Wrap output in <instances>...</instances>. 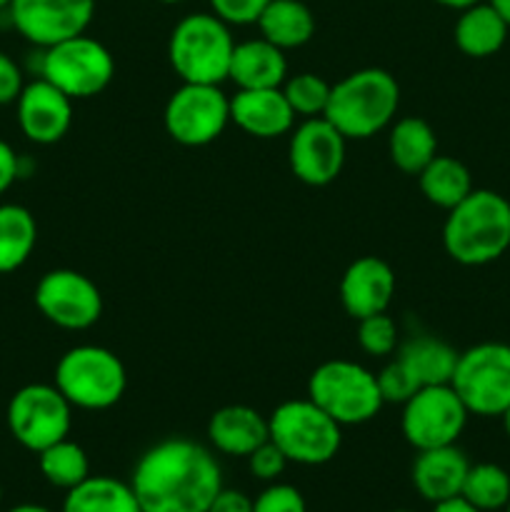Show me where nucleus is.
<instances>
[{"label":"nucleus","instance_id":"obj_1","mask_svg":"<svg viewBox=\"0 0 510 512\" xmlns=\"http://www.w3.org/2000/svg\"><path fill=\"white\" fill-rule=\"evenodd\" d=\"M130 488L143 512H208L223 490V470L205 445L168 438L140 455Z\"/></svg>","mask_w":510,"mask_h":512},{"label":"nucleus","instance_id":"obj_2","mask_svg":"<svg viewBox=\"0 0 510 512\" xmlns=\"http://www.w3.org/2000/svg\"><path fill=\"white\" fill-rule=\"evenodd\" d=\"M443 248L455 263L478 268L503 258L510 248V200L495 190H478L448 210Z\"/></svg>","mask_w":510,"mask_h":512},{"label":"nucleus","instance_id":"obj_3","mask_svg":"<svg viewBox=\"0 0 510 512\" xmlns=\"http://www.w3.org/2000/svg\"><path fill=\"white\" fill-rule=\"evenodd\" d=\"M400 105V85L383 68L348 73L330 88L328 118L348 140H368L390 128Z\"/></svg>","mask_w":510,"mask_h":512},{"label":"nucleus","instance_id":"obj_4","mask_svg":"<svg viewBox=\"0 0 510 512\" xmlns=\"http://www.w3.org/2000/svg\"><path fill=\"white\" fill-rule=\"evenodd\" d=\"M235 38L215 13H190L175 23L168 40V60L183 83L220 85L228 80Z\"/></svg>","mask_w":510,"mask_h":512},{"label":"nucleus","instance_id":"obj_5","mask_svg":"<svg viewBox=\"0 0 510 512\" xmlns=\"http://www.w3.org/2000/svg\"><path fill=\"white\" fill-rule=\"evenodd\" d=\"M53 385L73 408L108 410L125 395L128 373L113 350L103 345H75L55 363Z\"/></svg>","mask_w":510,"mask_h":512},{"label":"nucleus","instance_id":"obj_6","mask_svg":"<svg viewBox=\"0 0 510 512\" xmlns=\"http://www.w3.org/2000/svg\"><path fill=\"white\" fill-rule=\"evenodd\" d=\"M270 440L283 450L288 463L325 465L338 455L343 425L335 423L310 398L285 400L268 418Z\"/></svg>","mask_w":510,"mask_h":512},{"label":"nucleus","instance_id":"obj_7","mask_svg":"<svg viewBox=\"0 0 510 512\" xmlns=\"http://www.w3.org/2000/svg\"><path fill=\"white\" fill-rule=\"evenodd\" d=\"M308 398L338 425H363L383 408L378 378L355 360H328L308 378Z\"/></svg>","mask_w":510,"mask_h":512},{"label":"nucleus","instance_id":"obj_8","mask_svg":"<svg viewBox=\"0 0 510 512\" xmlns=\"http://www.w3.org/2000/svg\"><path fill=\"white\" fill-rule=\"evenodd\" d=\"M38 70L40 78L63 90L70 100H85L113 83L115 60L100 40L83 33L43 48Z\"/></svg>","mask_w":510,"mask_h":512},{"label":"nucleus","instance_id":"obj_9","mask_svg":"<svg viewBox=\"0 0 510 512\" xmlns=\"http://www.w3.org/2000/svg\"><path fill=\"white\" fill-rule=\"evenodd\" d=\"M450 385L470 415L500 418L510 408V345L480 343L460 353Z\"/></svg>","mask_w":510,"mask_h":512},{"label":"nucleus","instance_id":"obj_10","mask_svg":"<svg viewBox=\"0 0 510 512\" xmlns=\"http://www.w3.org/2000/svg\"><path fill=\"white\" fill-rule=\"evenodd\" d=\"M5 420L15 443L38 455L40 450L68 438L73 428V405L55 385L30 383L15 390Z\"/></svg>","mask_w":510,"mask_h":512},{"label":"nucleus","instance_id":"obj_11","mask_svg":"<svg viewBox=\"0 0 510 512\" xmlns=\"http://www.w3.org/2000/svg\"><path fill=\"white\" fill-rule=\"evenodd\" d=\"M230 123V98L220 85L183 83L163 110L165 133L185 148H203L218 140Z\"/></svg>","mask_w":510,"mask_h":512},{"label":"nucleus","instance_id":"obj_12","mask_svg":"<svg viewBox=\"0 0 510 512\" xmlns=\"http://www.w3.org/2000/svg\"><path fill=\"white\" fill-rule=\"evenodd\" d=\"M468 418V408L453 385H425L403 405L400 430L410 448H443L458 443Z\"/></svg>","mask_w":510,"mask_h":512},{"label":"nucleus","instance_id":"obj_13","mask_svg":"<svg viewBox=\"0 0 510 512\" xmlns=\"http://www.w3.org/2000/svg\"><path fill=\"white\" fill-rule=\"evenodd\" d=\"M33 300L40 315L63 330H88L103 315L98 285L70 268L48 270L35 285Z\"/></svg>","mask_w":510,"mask_h":512},{"label":"nucleus","instance_id":"obj_14","mask_svg":"<svg viewBox=\"0 0 510 512\" xmlns=\"http://www.w3.org/2000/svg\"><path fill=\"white\" fill-rule=\"evenodd\" d=\"M8 15L18 35L43 50L83 35L93 23L95 0H10Z\"/></svg>","mask_w":510,"mask_h":512},{"label":"nucleus","instance_id":"obj_15","mask_svg":"<svg viewBox=\"0 0 510 512\" xmlns=\"http://www.w3.org/2000/svg\"><path fill=\"white\" fill-rule=\"evenodd\" d=\"M345 143L348 138L328 118H305L298 128L290 130V170L305 185H330L345 165Z\"/></svg>","mask_w":510,"mask_h":512},{"label":"nucleus","instance_id":"obj_16","mask_svg":"<svg viewBox=\"0 0 510 512\" xmlns=\"http://www.w3.org/2000/svg\"><path fill=\"white\" fill-rule=\"evenodd\" d=\"M15 118L30 143L53 145L63 140L73 125V100L45 78H35L33 83H25L15 100Z\"/></svg>","mask_w":510,"mask_h":512},{"label":"nucleus","instance_id":"obj_17","mask_svg":"<svg viewBox=\"0 0 510 512\" xmlns=\"http://www.w3.org/2000/svg\"><path fill=\"white\" fill-rule=\"evenodd\" d=\"M393 295V268L375 255H363V258L353 260L340 278V303L353 320L388 313Z\"/></svg>","mask_w":510,"mask_h":512},{"label":"nucleus","instance_id":"obj_18","mask_svg":"<svg viewBox=\"0 0 510 512\" xmlns=\"http://www.w3.org/2000/svg\"><path fill=\"white\" fill-rule=\"evenodd\" d=\"M298 115L290 108L283 88L238 90L230 98V120L243 133L260 140H273L288 135L295 128Z\"/></svg>","mask_w":510,"mask_h":512},{"label":"nucleus","instance_id":"obj_19","mask_svg":"<svg viewBox=\"0 0 510 512\" xmlns=\"http://www.w3.org/2000/svg\"><path fill=\"white\" fill-rule=\"evenodd\" d=\"M470 470V460L458 445H443V448L418 450L410 470L415 493L428 503H440L460 495L465 475Z\"/></svg>","mask_w":510,"mask_h":512},{"label":"nucleus","instance_id":"obj_20","mask_svg":"<svg viewBox=\"0 0 510 512\" xmlns=\"http://www.w3.org/2000/svg\"><path fill=\"white\" fill-rule=\"evenodd\" d=\"M268 438V418L250 405H225L208 420L210 448L230 458H248Z\"/></svg>","mask_w":510,"mask_h":512},{"label":"nucleus","instance_id":"obj_21","mask_svg":"<svg viewBox=\"0 0 510 512\" xmlns=\"http://www.w3.org/2000/svg\"><path fill=\"white\" fill-rule=\"evenodd\" d=\"M285 78H288L285 50L275 48L265 38L235 43L228 80H233L238 85V90L280 88L285 83Z\"/></svg>","mask_w":510,"mask_h":512},{"label":"nucleus","instance_id":"obj_22","mask_svg":"<svg viewBox=\"0 0 510 512\" xmlns=\"http://www.w3.org/2000/svg\"><path fill=\"white\" fill-rule=\"evenodd\" d=\"M458 13L453 38L460 53L468 55V58H490L503 48L510 25L488 0H480L470 8L458 10Z\"/></svg>","mask_w":510,"mask_h":512},{"label":"nucleus","instance_id":"obj_23","mask_svg":"<svg viewBox=\"0 0 510 512\" xmlns=\"http://www.w3.org/2000/svg\"><path fill=\"white\" fill-rule=\"evenodd\" d=\"M260 38L280 50H295L315 35V15L303 0H270L260 13Z\"/></svg>","mask_w":510,"mask_h":512},{"label":"nucleus","instance_id":"obj_24","mask_svg":"<svg viewBox=\"0 0 510 512\" xmlns=\"http://www.w3.org/2000/svg\"><path fill=\"white\" fill-rule=\"evenodd\" d=\"M388 155L395 168L403 170L405 175H418L438 155L435 130L430 128L428 120L415 118V115L393 120L388 135Z\"/></svg>","mask_w":510,"mask_h":512},{"label":"nucleus","instance_id":"obj_25","mask_svg":"<svg viewBox=\"0 0 510 512\" xmlns=\"http://www.w3.org/2000/svg\"><path fill=\"white\" fill-rule=\"evenodd\" d=\"M60 512H143L130 483L110 475H90L65 493Z\"/></svg>","mask_w":510,"mask_h":512},{"label":"nucleus","instance_id":"obj_26","mask_svg":"<svg viewBox=\"0 0 510 512\" xmlns=\"http://www.w3.org/2000/svg\"><path fill=\"white\" fill-rule=\"evenodd\" d=\"M458 355V350L445 340L433 338V335H418V338L408 340L395 358L403 360L420 388H425V385H450Z\"/></svg>","mask_w":510,"mask_h":512},{"label":"nucleus","instance_id":"obj_27","mask_svg":"<svg viewBox=\"0 0 510 512\" xmlns=\"http://www.w3.org/2000/svg\"><path fill=\"white\" fill-rule=\"evenodd\" d=\"M420 193L435 208L450 210L473 193V178L468 165L460 163L453 155H435L418 175Z\"/></svg>","mask_w":510,"mask_h":512},{"label":"nucleus","instance_id":"obj_28","mask_svg":"<svg viewBox=\"0 0 510 512\" xmlns=\"http://www.w3.org/2000/svg\"><path fill=\"white\" fill-rule=\"evenodd\" d=\"M38 243L33 213L18 203L0 205V275L15 273L28 263Z\"/></svg>","mask_w":510,"mask_h":512},{"label":"nucleus","instance_id":"obj_29","mask_svg":"<svg viewBox=\"0 0 510 512\" xmlns=\"http://www.w3.org/2000/svg\"><path fill=\"white\" fill-rule=\"evenodd\" d=\"M38 468L40 475H43L53 488L65 490V493L73 490L75 485L83 483L85 478H90L88 453L70 438L40 450Z\"/></svg>","mask_w":510,"mask_h":512},{"label":"nucleus","instance_id":"obj_30","mask_svg":"<svg viewBox=\"0 0 510 512\" xmlns=\"http://www.w3.org/2000/svg\"><path fill=\"white\" fill-rule=\"evenodd\" d=\"M460 495L480 512L503 510L510 500L508 470L495 463H470Z\"/></svg>","mask_w":510,"mask_h":512},{"label":"nucleus","instance_id":"obj_31","mask_svg":"<svg viewBox=\"0 0 510 512\" xmlns=\"http://www.w3.org/2000/svg\"><path fill=\"white\" fill-rule=\"evenodd\" d=\"M280 88H283V95L288 98L293 113L305 120L325 115V108H328L330 100V88L333 85L315 73H295L290 78H285V83Z\"/></svg>","mask_w":510,"mask_h":512},{"label":"nucleus","instance_id":"obj_32","mask_svg":"<svg viewBox=\"0 0 510 512\" xmlns=\"http://www.w3.org/2000/svg\"><path fill=\"white\" fill-rule=\"evenodd\" d=\"M358 345L373 358H388L398 348V325L388 313L358 320Z\"/></svg>","mask_w":510,"mask_h":512},{"label":"nucleus","instance_id":"obj_33","mask_svg":"<svg viewBox=\"0 0 510 512\" xmlns=\"http://www.w3.org/2000/svg\"><path fill=\"white\" fill-rule=\"evenodd\" d=\"M375 378H378L380 398H383V403L390 405H405L420 390L415 375L410 373L408 365L400 358L390 360Z\"/></svg>","mask_w":510,"mask_h":512},{"label":"nucleus","instance_id":"obj_34","mask_svg":"<svg viewBox=\"0 0 510 512\" xmlns=\"http://www.w3.org/2000/svg\"><path fill=\"white\" fill-rule=\"evenodd\" d=\"M253 512H308V503L295 485L275 480L253 500Z\"/></svg>","mask_w":510,"mask_h":512},{"label":"nucleus","instance_id":"obj_35","mask_svg":"<svg viewBox=\"0 0 510 512\" xmlns=\"http://www.w3.org/2000/svg\"><path fill=\"white\" fill-rule=\"evenodd\" d=\"M245 460H248L250 475L260 480V483H275L285 473V468H288V458L270 438L260 448H255Z\"/></svg>","mask_w":510,"mask_h":512},{"label":"nucleus","instance_id":"obj_36","mask_svg":"<svg viewBox=\"0 0 510 512\" xmlns=\"http://www.w3.org/2000/svg\"><path fill=\"white\" fill-rule=\"evenodd\" d=\"M210 13L218 15L220 20L233 28V25H255L260 13L270 0H208Z\"/></svg>","mask_w":510,"mask_h":512},{"label":"nucleus","instance_id":"obj_37","mask_svg":"<svg viewBox=\"0 0 510 512\" xmlns=\"http://www.w3.org/2000/svg\"><path fill=\"white\" fill-rule=\"evenodd\" d=\"M25 80L20 65L0 50V105H10L23 93Z\"/></svg>","mask_w":510,"mask_h":512},{"label":"nucleus","instance_id":"obj_38","mask_svg":"<svg viewBox=\"0 0 510 512\" xmlns=\"http://www.w3.org/2000/svg\"><path fill=\"white\" fill-rule=\"evenodd\" d=\"M208 512H253V498H248L240 490H230L223 485V490L210 503Z\"/></svg>","mask_w":510,"mask_h":512},{"label":"nucleus","instance_id":"obj_39","mask_svg":"<svg viewBox=\"0 0 510 512\" xmlns=\"http://www.w3.org/2000/svg\"><path fill=\"white\" fill-rule=\"evenodd\" d=\"M18 178H20V158L15 155V150L10 148V143L0 140V195L8 193Z\"/></svg>","mask_w":510,"mask_h":512},{"label":"nucleus","instance_id":"obj_40","mask_svg":"<svg viewBox=\"0 0 510 512\" xmlns=\"http://www.w3.org/2000/svg\"><path fill=\"white\" fill-rule=\"evenodd\" d=\"M430 512H480L475 505H470L468 500L463 498V495H455V498H448V500H440V503L433 505V510Z\"/></svg>","mask_w":510,"mask_h":512},{"label":"nucleus","instance_id":"obj_41","mask_svg":"<svg viewBox=\"0 0 510 512\" xmlns=\"http://www.w3.org/2000/svg\"><path fill=\"white\" fill-rule=\"evenodd\" d=\"M433 3L443 5V8H450V10H465L470 8V5L480 3V0H433Z\"/></svg>","mask_w":510,"mask_h":512},{"label":"nucleus","instance_id":"obj_42","mask_svg":"<svg viewBox=\"0 0 510 512\" xmlns=\"http://www.w3.org/2000/svg\"><path fill=\"white\" fill-rule=\"evenodd\" d=\"M8 512H55V510L45 508V505H38V503H20L15 505V508H10Z\"/></svg>","mask_w":510,"mask_h":512},{"label":"nucleus","instance_id":"obj_43","mask_svg":"<svg viewBox=\"0 0 510 512\" xmlns=\"http://www.w3.org/2000/svg\"><path fill=\"white\" fill-rule=\"evenodd\" d=\"M488 3L493 5V8L498 10L500 15H503V18H505V23L510 25V0H488Z\"/></svg>","mask_w":510,"mask_h":512},{"label":"nucleus","instance_id":"obj_44","mask_svg":"<svg viewBox=\"0 0 510 512\" xmlns=\"http://www.w3.org/2000/svg\"><path fill=\"white\" fill-rule=\"evenodd\" d=\"M500 418H503V428H505V435H508V438H510V408L505 410V413L500 415Z\"/></svg>","mask_w":510,"mask_h":512},{"label":"nucleus","instance_id":"obj_45","mask_svg":"<svg viewBox=\"0 0 510 512\" xmlns=\"http://www.w3.org/2000/svg\"><path fill=\"white\" fill-rule=\"evenodd\" d=\"M160 3H165V5H178V3H185V0H160Z\"/></svg>","mask_w":510,"mask_h":512},{"label":"nucleus","instance_id":"obj_46","mask_svg":"<svg viewBox=\"0 0 510 512\" xmlns=\"http://www.w3.org/2000/svg\"><path fill=\"white\" fill-rule=\"evenodd\" d=\"M8 5H10V0H0V10H8Z\"/></svg>","mask_w":510,"mask_h":512},{"label":"nucleus","instance_id":"obj_47","mask_svg":"<svg viewBox=\"0 0 510 512\" xmlns=\"http://www.w3.org/2000/svg\"><path fill=\"white\" fill-rule=\"evenodd\" d=\"M505 512H510V500H508V505H505V508H503Z\"/></svg>","mask_w":510,"mask_h":512},{"label":"nucleus","instance_id":"obj_48","mask_svg":"<svg viewBox=\"0 0 510 512\" xmlns=\"http://www.w3.org/2000/svg\"><path fill=\"white\" fill-rule=\"evenodd\" d=\"M393 512H413V510H393Z\"/></svg>","mask_w":510,"mask_h":512},{"label":"nucleus","instance_id":"obj_49","mask_svg":"<svg viewBox=\"0 0 510 512\" xmlns=\"http://www.w3.org/2000/svg\"><path fill=\"white\" fill-rule=\"evenodd\" d=\"M0 500H3V488H0Z\"/></svg>","mask_w":510,"mask_h":512}]
</instances>
